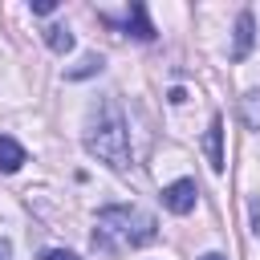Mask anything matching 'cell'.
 I'll return each mask as SVG.
<instances>
[{
    "label": "cell",
    "instance_id": "obj_1",
    "mask_svg": "<svg viewBox=\"0 0 260 260\" xmlns=\"http://www.w3.org/2000/svg\"><path fill=\"white\" fill-rule=\"evenodd\" d=\"M85 146L89 154H98L102 162H110L114 171H126L130 167V138H126V122H122V110L106 98L98 102L93 110V122H89V134H85Z\"/></svg>",
    "mask_w": 260,
    "mask_h": 260
},
{
    "label": "cell",
    "instance_id": "obj_2",
    "mask_svg": "<svg viewBox=\"0 0 260 260\" xmlns=\"http://www.w3.org/2000/svg\"><path fill=\"white\" fill-rule=\"evenodd\" d=\"M154 240V215L142 207H106L98 211V236L93 244H118V248H138Z\"/></svg>",
    "mask_w": 260,
    "mask_h": 260
},
{
    "label": "cell",
    "instance_id": "obj_3",
    "mask_svg": "<svg viewBox=\"0 0 260 260\" xmlns=\"http://www.w3.org/2000/svg\"><path fill=\"white\" fill-rule=\"evenodd\" d=\"M195 199H199V191H195V183H191V179H179V183L162 187V203H167L175 215H187V211L195 207Z\"/></svg>",
    "mask_w": 260,
    "mask_h": 260
},
{
    "label": "cell",
    "instance_id": "obj_4",
    "mask_svg": "<svg viewBox=\"0 0 260 260\" xmlns=\"http://www.w3.org/2000/svg\"><path fill=\"white\" fill-rule=\"evenodd\" d=\"M252 41H256V20H252V12L244 8V12L236 16V45H232V61H244V57L252 53Z\"/></svg>",
    "mask_w": 260,
    "mask_h": 260
},
{
    "label": "cell",
    "instance_id": "obj_5",
    "mask_svg": "<svg viewBox=\"0 0 260 260\" xmlns=\"http://www.w3.org/2000/svg\"><path fill=\"white\" fill-rule=\"evenodd\" d=\"M203 150H207V162H211V171H223V118L215 114L211 118V126H207V138H203Z\"/></svg>",
    "mask_w": 260,
    "mask_h": 260
},
{
    "label": "cell",
    "instance_id": "obj_6",
    "mask_svg": "<svg viewBox=\"0 0 260 260\" xmlns=\"http://www.w3.org/2000/svg\"><path fill=\"white\" fill-rule=\"evenodd\" d=\"M126 28H130L138 41H154V24L146 20V8H142V4H130V8H126Z\"/></svg>",
    "mask_w": 260,
    "mask_h": 260
},
{
    "label": "cell",
    "instance_id": "obj_7",
    "mask_svg": "<svg viewBox=\"0 0 260 260\" xmlns=\"http://www.w3.org/2000/svg\"><path fill=\"white\" fill-rule=\"evenodd\" d=\"M20 162H24V146L16 142V138H8V134H0V171H20Z\"/></svg>",
    "mask_w": 260,
    "mask_h": 260
},
{
    "label": "cell",
    "instance_id": "obj_8",
    "mask_svg": "<svg viewBox=\"0 0 260 260\" xmlns=\"http://www.w3.org/2000/svg\"><path fill=\"white\" fill-rule=\"evenodd\" d=\"M240 118H244L248 130H260V89H252V93L240 98Z\"/></svg>",
    "mask_w": 260,
    "mask_h": 260
},
{
    "label": "cell",
    "instance_id": "obj_9",
    "mask_svg": "<svg viewBox=\"0 0 260 260\" xmlns=\"http://www.w3.org/2000/svg\"><path fill=\"white\" fill-rule=\"evenodd\" d=\"M45 41H49V49H53V53H69V49H73V32H69V28H61V24L45 28Z\"/></svg>",
    "mask_w": 260,
    "mask_h": 260
},
{
    "label": "cell",
    "instance_id": "obj_10",
    "mask_svg": "<svg viewBox=\"0 0 260 260\" xmlns=\"http://www.w3.org/2000/svg\"><path fill=\"white\" fill-rule=\"evenodd\" d=\"M102 65H106V61H102L98 53H89V57H81L65 77H69V81H77V77H93V73H102Z\"/></svg>",
    "mask_w": 260,
    "mask_h": 260
},
{
    "label": "cell",
    "instance_id": "obj_11",
    "mask_svg": "<svg viewBox=\"0 0 260 260\" xmlns=\"http://www.w3.org/2000/svg\"><path fill=\"white\" fill-rule=\"evenodd\" d=\"M53 8H57V4H53V0H37V4H32V12H37V16H49V12H53Z\"/></svg>",
    "mask_w": 260,
    "mask_h": 260
},
{
    "label": "cell",
    "instance_id": "obj_12",
    "mask_svg": "<svg viewBox=\"0 0 260 260\" xmlns=\"http://www.w3.org/2000/svg\"><path fill=\"white\" fill-rule=\"evenodd\" d=\"M45 260H77V256L65 252V248H53V252H45Z\"/></svg>",
    "mask_w": 260,
    "mask_h": 260
},
{
    "label": "cell",
    "instance_id": "obj_13",
    "mask_svg": "<svg viewBox=\"0 0 260 260\" xmlns=\"http://www.w3.org/2000/svg\"><path fill=\"white\" fill-rule=\"evenodd\" d=\"M0 260H12V248L8 244H0Z\"/></svg>",
    "mask_w": 260,
    "mask_h": 260
},
{
    "label": "cell",
    "instance_id": "obj_14",
    "mask_svg": "<svg viewBox=\"0 0 260 260\" xmlns=\"http://www.w3.org/2000/svg\"><path fill=\"white\" fill-rule=\"evenodd\" d=\"M199 260H223V256H219V252H207V256H199Z\"/></svg>",
    "mask_w": 260,
    "mask_h": 260
}]
</instances>
